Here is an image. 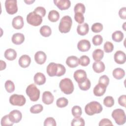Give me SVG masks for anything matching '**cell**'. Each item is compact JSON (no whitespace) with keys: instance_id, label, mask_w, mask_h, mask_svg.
Wrapping results in <instances>:
<instances>
[{"instance_id":"obj_1","label":"cell","mask_w":126,"mask_h":126,"mask_svg":"<svg viewBox=\"0 0 126 126\" xmlns=\"http://www.w3.org/2000/svg\"><path fill=\"white\" fill-rule=\"evenodd\" d=\"M46 71L48 75L50 77L55 76L60 77L65 74L66 69L63 64L52 62L47 65Z\"/></svg>"},{"instance_id":"obj_2","label":"cell","mask_w":126,"mask_h":126,"mask_svg":"<svg viewBox=\"0 0 126 126\" xmlns=\"http://www.w3.org/2000/svg\"><path fill=\"white\" fill-rule=\"evenodd\" d=\"M103 108L100 103L96 101H93L88 103L85 107V111L86 114L89 116L94 115L101 112Z\"/></svg>"},{"instance_id":"obj_3","label":"cell","mask_w":126,"mask_h":126,"mask_svg":"<svg viewBox=\"0 0 126 126\" xmlns=\"http://www.w3.org/2000/svg\"><path fill=\"white\" fill-rule=\"evenodd\" d=\"M59 87L61 91L66 94H69L74 91V85L72 80L68 78H65L61 80Z\"/></svg>"},{"instance_id":"obj_4","label":"cell","mask_w":126,"mask_h":126,"mask_svg":"<svg viewBox=\"0 0 126 126\" xmlns=\"http://www.w3.org/2000/svg\"><path fill=\"white\" fill-rule=\"evenodd\" d=\"M72 21L71 17L68 15H66L62 18L60 20L59 30L61 33L68 32L71 28Z\"/></svg>"},{"instance_id":"obj_5","label":"cell","mask_w":126,"mask_h":126,"mask_svg":"<svg viewBox=\"0 0 126 126\" xmlns=\"http://www.w3.org/2000/svg\"><path fill=\"white\" fill-rule=\"evenodd\" d=\"M26 92L31 101H36L38 100L40 92L34 84H32L29 85L26 89Z\"/></svg>"},{"instance_id":"obj_6","label":"cell","mask_w":126,"mask_h":126,"mask_svg":"<svg viewBox=\"0 0 126 126\" xmlns=\"http://www.w3.org/2000/svg\"><path fill=\"white\" fill-rule=\"evenodd\" d=\"M111 116L118 125H123L126 123V116L124 110L119 108L114 110Z\"/></svg>"},{"instance_id":"obj_7","label":"cell","mask_w":126,"mask_h":126,"mask_svg":"<svg viewBox=\"0 0 126 126\" xmlns=\"http://www.w3.org/2000/svg\"><path fill=\"white\" fill-rule=\"evenodd\" d=\"M26 19L28 23L33 26H38L42 22V17L35 13L34 11L29 13Z\"/></svg>"},{"instance_id":"obj_8","label":"cell","mask_w":126,"mask_h":126,"mask_svg":"<svg viewBox=\"0 0 126 126\" xmlns=\"http://www.w3.org/2000/svg\"><path fill=\"white\" fill-rule=\"evenodd\" d=\"M25 97L23 95L13 94L9 97V102L14 106H22L26 103Z\"/></svg>"},{"instance_id":"obj_9","label":"cell","mask_w":126,"mask_h":126,"mask_svg":"<svg viewBox=\"0 0 126 126\" xmlns=\"http://www.w3.org/2000/svg\"><path fill=\"white\" fill-rule=\"evenodd\" d=\"M16 0H6L5 1V9L9 14H14L18 11Z\"/></svg>"},{"instance_id":"obj_10","label":"cell","mask_w":126,"mask_h":126,"mask_svg":"<svg viewBox=\"0 0 126 126\" xmlns=\"http://www.w3.org/2000/svg\"><path fill=\"white\" fill-rule=\"evenodd\" d=\"M73 77L77 83H81L87 78V75L84 70L78 69L74 72Z\"/></svg>"},{"instance_id":"obj_11","label":"cell","mask_w":126,"mask_h":126,"mask_svg":"<svg viewBox=\"0 0 126 126\" xmlns=\"http://www.w3.org/2000/svg\"><path fill=\"white\" fill-rule=\"evenodd\" d=\"M10 121L13 123H18L22 119V115L21 112L18 110H13L8 114Z\"/></svg>"},{"instance_id":"obj_12","label":"cell","mask_w":126,"mask_h":126,"mask_svg":"<svg viewBox=\"0 0 126 126\" xmlns=\"http://www.w3.org/2000/svg\"><path fill=\"white\" fill-rule=\"evenodd\" d=\"M90 42L87 39L80 40L77 44V48L81 52H87L91 48Z\"/></svg>"},{"instance_id":"obj_13","label":"cell","mask_w":126,"mask_h":126,"mask_svg":"<svg viewBox=\"0 0 126 126\" xmlns=\"http://www.w3.org/2000/svg\"><path fill=\"white\" fill-rule=\"evenodd\" d=\"M54 2L61 10L68 9L71 5L69 0H54Z\"/></svg>"},{"instance_id":"obj_14","label":"cell","mask_w":126,"mask_h":126,"mask_svg":"<svg viewBox=\"0 0 126 126\" xmlns=\"http://www.w3.org/2000/svg\"><path fill=\"white\" fill-rule=\"evenodd\" d=\"M106 88H107L106 86L98 83L94 88V90H93L94 94L97 96H102L105 93Z\"/></svg>"},{"instance_id":"obj_15","label":"cell","mask_w":126,"mask_h":126,"mask_svg":"<svg viewBox=\"0 0 126 126\" xmlns=\"http://www.w3.org/2000/svg\"><path fill=\"white\" fill-rule=\"evenodd\" d=\"M115 62L118 64H123L126 62V54L122 51H117L114 56Z\"/></svg>"},{"instance_id":"obj_16","label":"cell","mask_w":126,"mask_h":126,"mask_svg":"<svg viewBox=\"0 0 126 126\" xmlns=\"http://www.w3.org/2000/svg\"><path fill=\"white\" fill-rule=\"evenodd\" d=\"M47 56L46 54L42 51H37L34 55V60L37 64H43L45 62Z\"/></svg>"},{"instance_id":"obj_17","label":"cell","mask_w":126,"mask_h":126,"mask_svg":"<svg viewBox=\"0 0 126 126\" xmlns=\"http://www.w3.org/2000/svg\"><path fill=\"white\" fill-rule=\"evenodd\" d=\"M19 65L23 68L28 67L31 63V59L30 57L27 55H23L21 56L18 61Z\"/></svg>"},{"instance_id":"obj_18","label":"cell","mask_w":126,"mask_h":126,"mask_svg":"<svg viewBox=\"0 0 126 126\" xmlns=\"http://www.w3.org/2000/svg\"><path fill=\"white\" fill-rule=\"evenodd\" d=\"M12 25L13 27L15 29H21L24 25L23 18L21 16H17L15 17L12 20Z\"/></svg>"},{"instance_id":"obj_19","label":"cell","mask_w":126,"mask_h":126,"mask_svg":"<svg viewBox=\"0 0 126 126\" xmlns=\"http://www.w3.org/2000/svg\"><path fill=\"white\" fill-rule=\"evenodd\" d=\"M54 100V97L53 94L49 91L44 92L42 96V100L43 102L47 105L52 104Z\"/></svg>"},{"instance_id":"obj_20","label":"cell","mask_w":126,"mask_h":126,"mask_svg":"<svg viewBox=\"0 0 126 126\" xmlns=\"http://www.w3.org/2000/svg\"><path fill=\"white\" fill-rule=\"evenodd\" d=\"M66 64L69 67H76L79 64V59H78L76 56H69L66 60Z\"/></svg>"},{"instance_id":"obj_21","label":"cell","mask_w":126,"mask_h":126,"mask_svg":"<svg viewBox=\"0 0 126 126\" xmlns=\"http://www.w3.org/2000/svg\"><path fill=\"white\" fill-rule=\"evenodd\" d=\"M12 42L16 45L21 44L25 40V36L22 33H15L12 36Z\"/></svg>"},{"instance_id":"obj_22","label":"cell","mask_w":126,"mask_h":126,"mask_svg":"<svg viewBox=\"0 0 126 126\" xmlns=\"http://www.w3.org/2000/svg\"><path fill=\"white\" fill-rule=\"evenodd\" d=\"M89 31V25L87 23L78 25L77 27V32L80 35H85Z\"/></svg>"},{"instance_id":"obj_23","label":"cell","mask_w":126,"mask_h":126,"mask_svg":"<svg viewBox=\"0 0 126 126\" xmlns=\"http://www.w3.org/2000/svg\"><path fill=\"white\" fill-rule=\"evenodd\" d=\"M93 68L96 73H101L104 71L105 66L103 62L99 61H95L93 64Z\"/></svg>"},{"instance_id":"obj_24","label":"cell","mask_w":126,"mask_h":126,"mask_svg":"<svg viewBox=\"0 0 126 126\" xmlns=\"http://www.w3.org/2000/svg\"><path fill=\"white\" fill-rule=\"evenodd\" d=\"M34 83L38 85H43L46 82L45 76L41 72L36 73L33 77Z\"/></svg>"},{"instance_id":"obj_25","label":"cell","mask_w":126,"mask_h":126,"mask_svg":"<svg viewBox=\"0 0 126 126\" xmlns=\"http://www.w3.org/2000/svg\"><path fill=\"white\" fill-rule=\"evenodd\" d=\"M4 57L9 61H13L17 57V53L14 49L9 48L5 50L4 54Z\"/></svg>"},{"instance_id":"obj_26","label":"cell","mask_w":126,"mask_h":126,"mask_svg":"<svg viewBox=\"0 0 126 126\" xmlns=\"http://www.w3.org/2000/svg\"><path fill=\"white\" fill-rule=\"evenodd\" d=\"M112 74L113 77L117 79V80H120L122 79L125 75V70L120 67L116 68L114 69L113 71Z\"/></svg>"},{"instance_id":"obj_27","label":"cell","mask_w":126,"mask_h":126,"mask_svg":"<svg viewBox=\"0 0 126 126\" xmlns=\"http://www.w3.org/2000/svg\"><path fill=\"white\" fill-rule=\"evenodd\" d=\"M60 18V14L59 12L55 10H52L49 11L48 18L50 21L52 22H56L58 21Z\"/></svg>"},{"instance_id":"obj_28","label":"cell","mask_w":126,"mask_h":126,"mask_svg":"<svg viewBox=\"0 0 126 126\" xmlns=\"http://www.w3.org/2000/svg\"><path fill=\"white\" fill-rule=\"evenodd\" d=\"M93 59L95 61H100L104 56V52L100 49H96L92 54Z\"/></svg>"},{"instance_id":"obj_29","label":"cell","mask_w":126,"mask_h":126,"mask_svg":"<svg viewBox=\"0 0 126 126\" xmlns=\"http://www.w3.org/2000/svg\"><path fill=\"white\" fill-rule=\"evenodd\" d=\"M40 33L44 37H49L52 33L51 28L47 25L42 26L40 29Z\"/></svg>"},{"instance_id":"obj_30","label":"cell","mask_w":126,"mask_h":126,"mask_svg":"<svg viewBox=\"0 0 126 126\" xmlns=\"http://www.w3.org/2000/svg\"><path fill=\"white\" fill-rule=\"evenodd\" d=\"M124 36V33L121 31H116L112 34V38L113 40L117 42H120L122 41Z\"/></svg>"},{"instance_id":"obj_31","label":"cell","mask_w":126,"mask_h":126,"mask_svg":"<svg viewBox=\"0 0 126 126\" xmlns=\"http://www.w3.org/2000/svg\"><path fill=\"white\" fill-rule=\"evenodd\" d=\"M78 85L81 90L87 91L90 88L91 84L90 80L88 78H87L84 81L81 83H78Z\"/></svg>"},{"instance_id":"obj_32","label":"cell","mask_w":126,"mask_h":126,"mask_svg":"<svg viewBox=\"0 0 126 126\" xmlns=\"http://www.w3.org/2000/svg\"><path fill=\"white\" fill-rule=\"evenodd\" d=\"M85 124L84 120L80 117H74L71 123L72 126H84Z\"/></svg>"},{"instance_id":"obj_33","label":"cell","mask_w":126,"mask_h":126,"mask_svg":"<svg viewBox=\"0 0 126 126\" xmlns=\"http://www.w3.org/2000/svg\"><path fill=\"white\" fill-rule=\"evenodd\" d=\"M68 104V100L64 97L58 98L56 101V105L58 107L63 108L66 107Z\"/></svg>"},{"instance_id":"obj_34","label":"cell","mask_w":126,"mask_h":126,"mask_svg":"<svg viewBox=\"0 0 126 126\" xmlns=\"http://www.w3.org/2000/svg\"><path fill=\"white\" fill-rule=\"evenodd\" d=\"M4 87L6 91L9 93L13 92L15 90V85L14 83L11 80H7L4 84Z\"/></svg>"},{"instance_id":"obj_35","label":"cell","mask_w":126,"mask_h":126,"mask_svg":"<svg viewBox=\"0 0 126 126\" xmlns=\"http://www.w3.org/2000/svg\"><path fill=\"white\" fill-rule=\"evenodd\" d=\"M85 6L84 4L82 3H77L76 4L74 7V11L75 13H80L82 14H84L85 12Z\"/></svg>"},{"instance_id":"obj_36","label":"cell","mask_w":126,"mask_h":126,"mask_svg":"<svg viewBox=\"0 0 126 126\" xmlns=\"http://www.w3.org/2000/svg\"><path fill=\"white\" fill-rule=\"evenodd\" d=\"M43 106L40 104H37L32 106L30 108V112L32 114H38L42 111Z\"/></svg>"},{"instance_id":"obj_37","label":"cell","mask_w":126,"mask_h":126,"mask_svg":"<svg viewBox=\"0 0 126 126\" xmlns=\"http://www.w3.org/2000/svg\"><path fill=\"white\" fill-rule=\"evenodd\" d=\"M103 104L107 107H111L114 104V99L111 96H106L103 100Z\"/></svg>"},{"instance_id":"obj_38","label":"cell","mask_w":126,"mask_h":126,"mask_svg":"<svg viewBox=\"0 0 126 126\" xmlns=\"http://www.w3.org/2000/svg\"><path fill=\"white\" fill-rule=\"evenodd\" d=\"M71 113H72V115L74 117H80L81 116L82 113V109H81V107H80L79 106H78V105L74 106L72 108Z\"/></svg>"},{"instance_id":"obj_39","label":"cell","mask_w":126,"mask_h":126,"mask_svg":"<svg viewBox=\"0 0 126 126\" xmlns=\"http://www.w3.org/2000/svg\"><path fill=\"white\" fill-rule=\"evenodd\" d=\"M13 124L9 119L8 115H5L1 118V125L2 126H12Z\"/></svg>"},{"instance_id":"obj_40","label":"cell","mask_w":126,"mask_h":126,"mask_svg":"<svg viewBox=\"0 0 126 126\" xmlns=\"http://www.w3.org/2000/svg\"><path fill=\"white\" fill-rule=\"evenodd\" d=\"M90 59L88 56L83 55L80 57L79 59V64L83 66H86L89 64Z\"/></svg>"},{"instance_id":"obj_41","label":"cell","mask_w":126,"mask_h":126,"mask_svg":"<svg viewBox=\"0 0 126 126\" xmlns=\"http://www.w3.org/2000/svg\"><path fill=\"white\" fill-rule=\"evenodd\" d=\"M103 41V38L101 35L99 34H96L94 35L92 38V42L94 45L95 46H98L101 44Z\"/></svg>"},{"instance_id":"obj_42","label":"cell","mask_w":126,"mask_h":126,"mask_svg":"<svg viewBox=\"0 0 126 126\" xmlns=\"http://www.w3.org/2000/svg\"><path fill=\"white\" fill-rule=\"evenodd\" d=\"M91 29L94 32H99L103 30V25L100 23H95L92 26Z\"/></svg>"},{"instance_id":"obj_43","label":"cell","mask_w":126,"mask_h":126,"mask_svg":"<svg viewBox=\"0 0 126 126\" xmlns=\"http://www.w3.org/2000/svg\"><path fill=\"white\" fill-rule=\"evenodd\" d=\"M104 50L106 53H110L114 49V45L113 43L110 41H106L104 44Z\"/></svg>"},{"instance_id":"obj_44","label":"cell","mask_w":126,"mask_h":126,"mask_svg":"<svg viewBox=\"0 0 126 126\" xmlns=\"http://www.w3.org/2000/svg\"><path fill=\"white\" fill-rule=\"evenodd\" d=\"M44 126H56V122L53 117L47 118L44 122Z\"/></svg>"},{"instance_id":"obj_45","label":"cell","mask_w":126,"mask_h":126,"mask_svg":"<svg viewBox=\"0 0 126 126\" xmlns=\"http://www.w3.org/2000/svg\"><path fill=\"white\" fill-rule=\"evenodd\" d=\"M34 12L42 17H44L46 14V10L45 8L42 6H38L36 7L34 10Z\"/></svg>"},{"instance_id":"obj_46","label":"cell","mask_w":126,"mask_h":126,"mask_svg":"<svg viewBox=\"0 0 126 126\" xmlns=\"http://www.w3.org/2000/svg\"><path fill=\"white\" fill-rule=\"evenodd\" d=\"M75 20L79 24H83L84 22V17L83 14L80 13H75L74 15Z\"/></svg>"},{"instance_id":"obj_47","label":"cell","mask_w":126,"mask_h":126,"mask_svg":"<svg viewBox=\"0 0 126 126\" xmlns=\"http://www.w3.org/2000/svg\"><path fill=\"white\" fill-rule=\"evenodd\" d=\"M98 83L102 84L107 86L109 83V78L107 76H106L105 75H102L100 77V78L99 79Z\"/></svg>"},{"instance_id":"obj_48","label":"cell","mask_w":126,"mask_h":126,"mask_svg":"<svg viewBox=\"0 0 126 126\" xmlns=\"http://www.w3.org/2000/svg\"><path fill=\"white\" fill-rule=\"evenodd\" d=\"M99 126H113L112 122L108 119H102L100 120L98 124Z\"/></svg>"},{"instance_id":"obj_49","label":"cell","mask_w":126,"mask_h":126,"mask_svg":"<svg viewBox=\"0 0 126 126\" xmlns=\"http://www.w3.org/2000/svg\"><path fill=\"white\" fill-rule=\"evenodd\" d=\"M118 101L119 104L120 105L124 107H126V95L124 94V95H121L118 98Z\"/></svg>"},{"instance_id":"obj_50","label":"cell","mask_w":126,"mask_h":126,"mask_svg":"<svg viewBox=\"0 0 126 126\" xmlns=\"http://www.w3.org/2000/svg\"><path fill=\"white\" fill-rule=\"evenodd\" d=\"M119 15L123 19H126V7H123L119 11Z\"/></svg>"},{"instance_id":"obj_51","label":"cell","mask_w":126,"mask_h":126,"mask_svg":"<svg viewBox=\"0 0 126 126\" xmlns=\"http://www.w3.org/2000/svg\"><path fill=\"white\" fill-rule=\"evenodd\" d=\"M0 70H2L3 69H4L6 68V63L4 61L2 60H0Z\"/></svg>"},{"instance_id":"obj_52","label":"cell","mask_w":126,"mask_h":126,"mask_svg":"<svg viewBox=\"0 0 126 126\" xmlns=\"http://www.w3.org/2000/svg\"><path fill=\"white\" fill-rule=\"evenodd\" d=\"M24 1L28 4H31L32 3H33L34 1V0H24Z\"/></svg>"},{"instance_id":"obj_53","label":"cell","mask_w":126,"mask_h":126,"mask_svg":"<svg viewBox=\"0 0 126 126\" xmlns=\"http://www.w3.org/2000/svg\"><path fill=\"white\" fill-rule=\"evenodd\" d=\"M126 22H125L124 23V25H123V29H124V30H125V25H126Z\"/></svg>"}]
</instances>
